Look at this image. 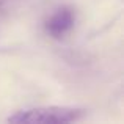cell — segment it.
I'll return each instance as SVG.
<instances>
[{
	"label": "cell",
	"instance_id": "7a4b0ae2",
	"mask_svg": "<svg viewBox=\"0 0 124 124\" xmlns=\"http://www.w3.org/2000/svg\"><path fill=\"white\" fill-rule=\"evenodd\" d=\"M76 25V9L71 6H60L44 21V30L54 39L64 38Z\"/></svg>",
	"mask_w": 124,
	"mask_h": 124
},
{
	"label": "cell",
	"instance_id": "6da1fadb",
	"mask_svg": "<svg viewBox=\"0 0 124 124\" xmlns=\"http://www.w3.org/2000/svg\"><path fill=\"white\" fill-rule=\"evenodd\" d=\"M85 110L77 107H33V108H24L17 110L13 115L8 116V123L16 124H64V123H74L83 116Z\"/></svg>",
	"mask_w": 124,
	"mask_h": 124
}]
</instances>
